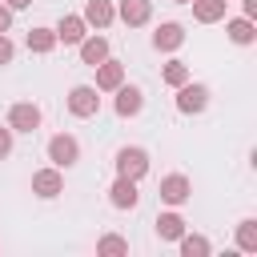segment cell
Instances as JSON below:
<instances>
[{"label": "cell", "instance_id": "cell-28", "mask_svg": "<svg viewBox=\"0 0 257 257\" xmlns=\"http://www.w3.org/2000/svg\"><path fill=\"white\" fill-rule=\"evenodd\" d=\"M245 16H249V20L257 16V0H245Z\"/></svg>", "mask_w": 257, "mask_h": 257}, {"label": "cell", "instance_id": "cell-18", "mask_svg": "<svg viewBox=\"0 0 257 257\" xmlns=\"http://www.w3.org/2000/svg\"><path fill=\"white\" fill-rule=\"evenodd\" d=\"M225 32H229V40H233V44H253V40H257V28H253V20H249V16L229 20V24H225Z\"/></svg>", "mask_w": 257, "mask_h": 257}, {"label": "cell", "instance_id": "cell-20", "mask_svg": "<svg viewBox=\"0 0 257 257\" xmlns=\"http://www.w3.org/2000/svg\"><path fill=\"white\" fill-rule=\"evenodd\" d=\"M52 48H56V32H52V28H32V32H28V52L44 56V52H52Z\"/></svg>", "mask_w": 257, "mask_h": 257}, {"label": "cell", "instance_id": "cell-22", "mask_svg": "<svg viewBox=\"0 0 257 257\" xmlns=\"http://www.w3.org/2000/svg\"><path fill=\"white\" fill-rule=\"evenodd\" d=\"M161 80H165L169 88H181V84L189 80V64H185V60H169V64L161 68Z\"/></svg>", "mask_w": 257, "mask_h": 257}, {"label": "cell", "instance_id": "cell-8", "mask_svg": "<svg viewBox=\"0 0 257 257\" xmlns=\"http://www.w3.org/2000/svg\"><path fill=\"white\" fill-rule=\"evenodd\" d=\"M112 92H116V104H112V108H116L120 120H128V116H137V112L145 108V92H141L137 84H120V88H112Z\"/></svg>", "mask_w": 257, "mask_h": 257}, {"label": "cell", "instance_id": "cell-2", "mask_svg": "<svg viewBox=\"0 0 257 257\" xmlns=\"http://www.w3.org/2000/svg\"><path fill=\"white\" fill-rule=\"evenodd\" d=\"M145 173H149V153L137 149V145H124V149L116 153V177H133V181H141Z\"/></svg>", "mask_w": 257, "mask_h": 257}, {"label": "cell", "instance_id": "cell-14", "mask_svg": "<svg viewBox=\"0 0 257 257\" xmlns=\"http://www.w3.org/2000/svg\"><path fill=\"white\" fill-rule=\"evenodd\" d=\"M80 16H84V24H88V28H108V24L116 20V8H112L108 0H88Z\"/></svg>", "mask_w": 257, "mask_h": 257}, {"label": "cell", "instance_id": "cell-29", "mask_svg": "<svg viewBox=\"0 0 257 257\" xmlns=\"http://www.w3.org/2000/svg\"><path fill=\"white\" fill-rule=\"evenodd\" d=\"M173 4H189V0H173Z\"/></svg>", "mask_w": 257, "mask_h": 257}, {"label": "cell", "instance_id": "cell-5", "mask_svg": "<svg viewBox=\"0 0 257 257\" xmlns=\"http://www.w3.org/2000/svg\"><path fill=\"white\" fill-rule=\"evenodd\" d=\"M8 128H12V133H36V128H40V108H36L32 100H16V104L8 108Z\"/></svg>", "mask_w": 257, "mask_h": 257}, {"label": "cell", "instance_id": "cell-1", "mask_svg": "<svg viewBox=\"0 0 257 257\" xmlns=\"http://www.w3.org/2000/svg\"><path fill=\"white\" fill-rule=\"evenodd\" d=\"M48 161H52L56 169H72V165L80 161V141H76L72 133H56V137H48Z\"/></svg>", "mask_w": 257, "mask_h": 257}, {"label": "cell", "instance_id": "cell-7", "mask_svg": "<svg viewBox=\"0 0 257 257\" xmlns=\"http://www.w3.org/2000/svg\"><path fill=\"white\" fill-rule=\"evenodd\" d=\"M161 201L165 205H185L189 197H193V185H189V177L185 173H169V177H161Z\"/></svg>", "mask_w": 257, "mask_h": 257}, {"label": "cell", "instance_id": "cell-6", "mask_svg": "<svg viewBox=\"0 0 257 257\" xmlns=\"http://www.w3.org/2000/svg\"><path fill=\"white\" fill-rule=\"evenodd\" d=\"M32 193H36V197H44V201L60 197V193H64V177H60V169H56V165L36 169V173H32Z\"/></svg>", "mask_w": 257, "mask_h": 257}, {"label": "cell", "instance_id": "cell-16", "mask_svg": "<svg viewBox=\"0 0 257 257\" xmlns=\"http://www.w3.org/2000/svg\"><path fill=\"white\" fill-rule=\"evenodd\" d=\"M189 4H193V16L201 24H217V20H225V4L229 0H189Z\"/></svg>", "mask_w": 257, "mask_h": 257}, {"label": "cell", "instance_id": "cell-11", "mask_svg": "<svg viewBox=\"0 0 257 257\" xmlns=\"http://www.w3.org/2000/svg\"><path fill=\"white\" fill-rule=\"evenodd\" d=\"M52 32H56V44H80L88 36V24H84V16H60V24Z\"/></svg>", "mask_w": 257, "mask_h": 257}, {"label": "cell", "instance_id": "cell-23", "mask_svg": "<svg viewBox=\"0 0 257 257\" xmlns=\"http://www.w3.org/2000/svg\"><path fill=\"white\" fill-rule=\"evenodd\" d=\"M96 253H100V257H124V253H128V241L116 237V233H104V237L96 241Z\"/></svg>", "mask_w": 257, "mask_h": 257}, {"label": "cell", "instance_id": "cell-12", "mask_svg": "<svg viewBox=\"0 0 257 257\" xmlns=\"http://www.w3.org/2000/svg\"><path fill=\"white\" fill-rule=\"evenodd\" d=\"M181 44H185V28L173 24V20H165V24L153 32V48H157V52H177Z\"/></svg>", "mask_w": 257, "mask_h": 257}, {"label": "cell", "instance_id": "cell-9", "mask_svg": "<svg viewBox=\"0 0 257 257\" xmlns=\"http://www.w3.org/2000/svg\"><path fill=\"white\" fill-rule=\"evenodd\" d=\"M124 84V64L120 60H100L96 64V92H112V88H120Z\"/></svg>", "mask_w": 257, "mask_h": 257}, {"label": "cell", "instance_id": "cell-10", "mask_svg": "<svg viewBox=\"0 0 257 257\" xmlns=\"http://www.w3.org/2000/svg\"><path fill=\"white\" fill-rule=\"evenodd\" d=\"M108 201H112V209H137V201H141L137 181L133 177H116L112 189H108Z\"/></svg>", "mask_w": 257, "mask_h": 257}, {"label": "cell", "instance_id": "cell-3", "mask_svg": "<svg viewBox=\"0 0 257 257\" xmlns=\"http://www.w3.org/2000/svg\"><path fill=\"white\" fill-rule=\"evenodd\" d=\"M205 104H209V88H205V84L185 80V84L177 88V112L193 116V112H205Z\"/></svg>", "mask_w": 257, "mask_h": 257}, {"label": "cell", "instance_id": "cell-24", "mask_svg": "<svg viewBox=\"0 0 257 257\" xmlns=\"http://www.w3.org/2000/svg\"><path fill=\"white\" fill-rule=\"evenodd\" d=\"M12 56H16V44L0 32V68H4V64H12Z\"/></svg>", "mask_w": 257, "mask_h": 257}, {"label": "cell", "instance_id": "cell-15", "mask_svg": "<svg viewBox=\"0 0 257 257\" xmlns=\"http://www.w3.org/2000/svg\"><path fill=\"white\" fill-rule=\"evenodd\" d=\"M76 48H80V60H84V64H92V68L108 56V40H104V36H84Z\"/></svg>", "mask_w": 257, "mask_h": 257}, {"label": "cell", "instance_id": "cell-17", "mask_svg": "<svg viewBox=\"0 0 257 257\" xmlns=\"http://www.w3.org/2000/svg\"><path fill=\"white\" fill-rule=\"evenodd\" d=\"M181 233H185V217L181 213H161L157 217V237L161 241H177Z\"/></svg>", "mask_w": 257, "mask_h": 257}, {"label": "cell", "instance_id": "cell-4", "mask_svg": "<svg viewBox=\"0 0 257 257\" xmlns=\"http://www.w3.org/2000/svg\"><path fill=\"white\" fill-rule=\"evenodd\" d=\"M68 112L80 116V120H84V116H96V112H100V96H96V88H92V84H76V88L68 92Z\"/></svg>", "mask_w": 257, "mask_h": 257}, {"label": "cell", "instance_id": "cell-19", "mask_svg": "<svg viewBox=\"0 0 257 257\" xmlns=\"http://www.w3.org/2000/svg\"><path fill=\"white\" fill-rule=\"evenodd\" d=\"M177 245H181V253L185 257H209V237H201V233H181L177 237Z\"/></svg>", "mask_w": 257, "mask_h": 257}, {"label": "cell", "instance_id": "cell-25", "mask_svg": "<svg viewBox=\"0 0 257 257\" xmlns=\"http://www.w3.org/2000/svg\"><path fill=\"white\" fill-rule=\"evenodd\" d=\"M8 153H12V128L4 124V128H0V161H4Z\"/></svg>", "mask_w": 257, "mask_h": 257}, {"label": "cell", "instance_id": "cell-26", "mask_svg": "<svg viewBox=\"0 0 257 257\" xmlns=\"http://www.w3.org/2000/svg\"><path fill=\"white\" fill-rule=\"evenodd\" d=\"M8 28H12V8L0 0V32H8Z\"/></svg>", "mask_w": 257, "mask_h": 257}, {"label": "cell", "instance_id": "cell-21", "mask_svg": "<svg viewBox=\"0 0 257 257\" xmlns=\"http://www.w3.org/2000/svg\"><path fill=\"white\" fill-rule=\"evenodd\" d=\"M237 249H241V253H257V221H253V217H245V221L237 225Z\"/></svg>", "mask_w": 257, "mask_h": 257}, {"label": "cell", "instance_id": "cell-27", "mask_svg": "<svg viewBox=\"0 0 257 257\" xmlns=\"http://www.w3.org/2000/svg\"><path fill=\"white\" fill-rule=\"evenodd\" d=\"M4 4H8V8H12V12H20V8H28V4H32V0H4Z\"/></svg>", "mask_w": 257, "mask_h": 257}, {"label": "cell", "instance_id": "cell-13", "mask_svg": "<svg viewBox=\"0 0 257 257\" xmlns=\"http://www.w3.org/2000/svg\"><path fill=\"white\" fill-rule=\"evenodd\" d=\"M116 16H120L128 28H141V24H149V16H153V0H120Z\"/></svg>", "mask_w": 257, "mask_h": 257}]
</instances>
